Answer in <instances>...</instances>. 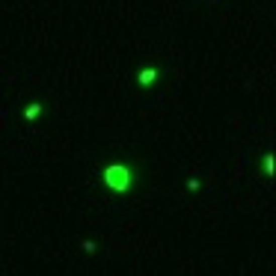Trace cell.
I'll return each mask as SVG.
<instances>
[{"label":"cell","instance_id":"6da1fadb","mask_svg":"<svg viewBox=\"0 0 276 276\" xmlns=\"http://www.w3.org/2000/svg\"><path fill=\"white\" fill-rule=\"evenodd\" d=\"M131 181H134V172H131V166H125V163H110V166L104 169V184H107L110 190H116V193H128V190H131Z\"/></svg>","mask_w":276,"mask_h":276},{"label":"cell","instance_id":"7a4b0ae2","mask_svg":"<svg viewBox=\"0 0 276 276\" xmlns=\"http://www.w3.org/2000/svg\"><path fill=\"white\" fill-rule=\"evenodd\" d=\"M137 80H140V86H152L154 80H157V68H143Z\"/></svg>","mask_w":276,"mask_h":276},{"label":"cell","instance_id":"3957f363","mask_svg":"<svg viewBox=\"0 0 276 276\" xmlns=\"http://www.w3.org/2000/svg\"><path fill=\"white\" fill-rule=\"evenodd\" d=\"M24 116H27V119H36V116H42V104H30Z\"/></svg>","mask_w":276,"mask_h":276},{"label":"cell","instance_id":"277c9868","mask_svg":"<svg viewBox=\"0 0 276 276\" xmlns=\"http://www.w3.org/2000/svg\"><path fill=\"white\" fill-rule=\"evenodd\" d=\"M264 172H267V175H273V157H270V154L264 157Z\"/></svg>","mask_w":276,"mask_h":276},{"label":"cell","instance_id":"5b68a950","mask_svg":"<svg viewBox=\"0 0 276 276\" xmlns=\"http://www.w3.org/2000/svg\"><path fill=\"white\" fill-rule=\"evenodd\" d=\"M80 246H83L86 252H95V244H92V241H83V244H80Z\"/></svg>","mask_w":276,"mask_h":276}]
</instances>
